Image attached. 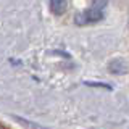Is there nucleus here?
<instances>
[{
    "label": "nucleus",
    "instance_id": "1",
    "mask_svg": "<svg viewBox=\"0 0 129 129\" xmlns=\"http://www.w3.org/2000/svg\"><path fill=\"white\" fill-rule=\"evenodd\" d=\"M105 7H107V2H94L87 10L76 15V18H74L76 23L78 24H89V23L102 21L103 16H105Z\"/></svg>",
    "mask_w": 129,
    "mask_h": 129
},
{
    "label": "nucleus",
    "instance_id": "2",
    "mask_svg": "<svg viewBox=\"0 0 129 129\" xmlns=\"http://www.w3.org/2000/svg\"><path fill=\"white\" fill-rule=\"evenodd\" d=\"M48 7H50L53 15H63L68 10V2H64V0H53V2L48 3Z\"/></svg>",
    "mask_w": 129,
    "mask_h": 129
},
{
    "label": "nucleus",
    "instance_id": "3",
    "mask_svg": "<svg viewBox=\"0 0 129 129\" xmlns=\"http://www.w3.org/2000/svg\"><path fill=\"white\" fill-rule=\"evenodd\" d=\"M108 70H110L111 73H115V74H123V73H126V63L123 61V60H113V61H110V64H108Z\"/></svg>",
    "mask_w": 129,
    "mask_h": 129
},
{
    "label": "nucleus",
    "instance_id": "4",
    "mask_svg": "<svg viewBox=\"0 0 129 129\" xmlns=\"http://www.w3.org/2000/svg\"><path fill=\"white\" fill-rule=\"evenodd\" d=\"M87 86H97V87H103V89H108L110 90L111 86H108V84H100V82H86Z\"/></svg>",
    "mask_w": 129,
    "mask_h": 129
},
{
    "label": "nucleus",
    "instance_id": "5",
    "mask_svg": "<svg viewBox=\"0 0 129 129\" xmlns=\"http://www.w3.org/2000/svg\"><path fill=\"white\" fill-rule=\"evenodd\" d=\"M0 129H3V127H2V126H0Z\"/></svg>",
    "mask_w": 129,
    "mask_h": 129
}]
</instances>
